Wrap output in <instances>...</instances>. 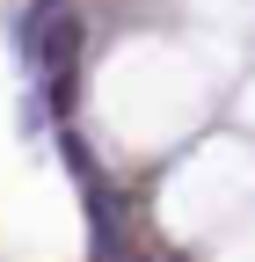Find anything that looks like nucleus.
<instances>
[{
    "mask_svg": "<svg viewBox=\"0 0 255 262\" xmlns=\"http://www.w3.org/2000/svg\"><path fill=\"white\" fill-rule=\"evenodd\" d=\"M15 124H22V139H37V131H44V95H37V88H22V102H15Z\"/></svg>",
    "mask_w": 255,
    "mask_h": 262,
    "instance_id": "obj_1",
    "label": "nucleus"
}]
</instances>
